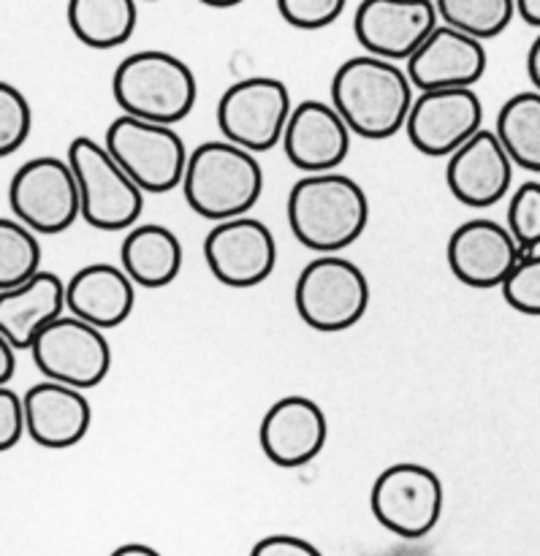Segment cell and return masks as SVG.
I'll use <instances>...</instances> for the list:
<instances>
[{
	"mask_svg": "<svg viewBox=\"0 0 540 556\" xmlns=\"http://www.w3.org/2000/svg\"><path fill=\"white\" fill-rule=\"evenodd\" d=\"M369 505L380 527L418 541L438 527L443 514V483L438 472L413 462L386 467L373 483Z\"/></svg>",
	"mask_w": 540,
	"mask_h": 556,
	"instance_id": "obj_11",
	"label": "cell"
},
{
	"mask_svg": "<svg viewBox=\"0 0 540 556\" xmlns=\"http://www.w3.org/2000/svg\"><path fill=\"white\" fill-rule=\"evenodd\" d=\"M199 3L210 5V9H234V5L244 3V0H199Z\"/></svg>",
	"mask_w": 540,
	"mask_h": 556,
	"instance_id": "obj_38",
	"label": "cell"
},
{
	"mask_svg": "<svg viewBox=\"0 0 540 556\" xmlns=\"http://www.w3.org/2000/svg\"><path fill=\"white\" fill-rule=\"evenodd\" d=\"M329 438L326 413L307 396H282L261 421V451L277 467H304L324 451Z\"/></svg>",
	"mask_w": 540,
	"mask_h": 556,
	"instance_id": "obj_18",
	"label": "cell"
},
{
	"mask_svg": "<svg viewBox=\"0 0 540 556\" xmlns=\"http://www.w3.org/2000/svg\"><path fill=\"white\" fill-rule=\"evenodd\" d=\"M16 351H20V348L11 345V342L0 334V386H9L11 378L16 375Z\"/></svg>",
	"mask_w": 540,
	"mask_h": 556,
	"instance_id": "obj_34",
	"label": "cell"
},
{
	"mask_svg": "<svg viewBox=\"0 0 540 556\" xmlns=\"http://www.w3.org/2000/svg\"><path fill=\"white\" fill-rule=\"evenodd\" d=\"M508 231L525 253L540 248V182H522L508 204Z\"/></svg>",
	"mask_w": 540,
	"mask_h": 556,
	"instance_id": "obj_28",
	"label": "cell"
},
{
	"mask_svg": "<svg viewBox=\"0 0 540 556\" xmlns=\"http://www.w3.org/2000/svg\"><path fill=\"white\" fill-rule=\"evenodd\" d=\"M348 0H277L282 20L297 30H324L335 25Z\"/></svg>",
	"mask_w": 540,
	"mask_h": 556,
	"instance_id": "obj_31",
	"label": "cell"
},
{
	"mask_svg": "<svg viewBox=\"0 0 540 556\" xmlns=\"http://www.w3.org/2000/svg\"><path fill=\"white\" fill-rule=\"evenodd\" d=\"M522 255H527L508 231V226L489 220V217H473L462 223L449 239L451 271L456 280L467 288L489 291V288H503L514 266Z\"/></svg>",
	"mask_w": 540,
	"mask_h": 556,
	"instance_id": "obj_15",
	"label": "cell"
},
{
	"mask_svg": "<svg viewBox=\"0 0 540 556\" xmlns=\"http://www.w3.org/2000/svg\"><path fill=\"white\" fill-rule=\"evenodd\" d=\"M9 206L16 220L36 233H63L81 217V190L74 166L54 155L22 163L9 185Z\"/></svg>",
	"mask_w": 540,
	"mask_h": 556,
	"instance_id": "obj_8",
	"label": "cell"
},
{
	"mask_svg": "<svg viewBox=\"0 0 540 556\" xmlns=\"http://www.w3.org/2000/svg\"><path fill=\"white\" fill-rule=\"evenodd\" d=\"M109 556H163V554L155 552L152 546H145V543H125V546L114 548Z\"/></svg>",
	"mask_w": 540,
	"mask_h": 556,
	"instance_id": "obj_37",
	"label": "cell"
},
{
	"mask_svg": "<svg viewBox=\"0 0 540 556\" xmlns=\"http://www.w3.org/2000/svg\"><path fill=\"white\" fill-rule=\"evenodd\" d=\"M435 5L443 25L470 33L481 41L508 30L516 16V0H435Z\"/></svg>",
	"mask_w": 540,
	"mask_h": 556,
	"instance_id": "obj_26",
	"label": "cell"
},
{
	"mask_svg": "<svg viewBox=\"0 0 540 556\" xmlns=\"http://www.w3.org/2000/svg\"><path fill=\"white\" fill-rule=\"evenodd\" d=\"M33 364L38 372L74 389H96L112 369V348L98 326L60 315L47 326L30 345Z\"/></svg>",
	"mask_w": 540,
	"mask_h": 556,
	"instance_id": "obj_10",
	"label": "cell"
},
{
	"mask_svg": "<svg viewBox=\"0 0 540 556\" xmlns=\"http://www.w3.org/2000/svg\"><path fill=\"white\" fill-rule=\"evenodd\" d=\"M351 134L335 103L307 98L297 103L288 117L282 150L291 166L304 174L335 172L351 152Z\"/></svg>",
	"mask_w": 540,
	"mask_h": 556,
	"instance_id": "obj_17",
	"label": "cell"
},
{
	"mask_svg": "<svg viewBox=\"0 0 540 556\" xmlns=\"http://www.w3.org/2000/svg\"><path fill=\"white\" fill-rule=\"evenodd\" d=\"M204 261L212 277L223 286H261L277 266L275 233L266 223L248 215L221 220L206 233Z\"/></svg>",
	"mask_w": 540,
	"mask_h": 556,
	"instance_id": "obj_13",
	"label": "cell"
},
{
	"mask_svg": "<svg viewBox=\"0 0 540 556\" xmlns=\"http://www.w3.org/2000/svg\"><path fill=\"white\" fill-rule=\"evenodd\" d=\"M516 14L530 27H540V0H516Z\"/></svg>",
	"mask_w": 540,
	"mask_h": 556,
	"instance_id": "obj_36",
	"label": "cell"
},
{
	"mask_svg": "<svg viewBox=\"0 0 540 556\" xmlns=\"http://www.w3.org/2000/svg\"><path fill=\"white\" fill-rule=\"evenodd\" d=\"M120 264L136 286L158 291L177 280L183 269V242L161 223L134 226L128 228L120 248Z\"/></svg>",
	"mask_w": 540,
	"mask_h": 556,
	"instance_id": "obj_23",
	"label": "cell"
},
{
	"mask_svg": "<svg viewBox=\"0 0 540 556\" xmlns=\"http://www.w3.org/2000/svg\"><path fill=\"white\" fill-rule=\"evenodd\" d=\"M65 307V282L41 269L22 286L0 291V334L20 351H30L33 340L58 320Z\"/></svg>",
	"mask_w": 540,
	"mask_h": 556,
	"instance_id": "obj_22",
	"label": "cell"
},
{
	"mask_svg": "<svg viewBox=\"0 0 540 556\" xmlns=\"http://www.w3.org/2000/svg\"><path fill=\"white\" fill-rule=\"evenodd\" d=\"M27 434L25 396L0 386V451H11Z\"/></svg>",
	"mask_w": 540,
	"mask_h": 556,
	"instance_id": "obj_32",
	"label": "cell"
},
{
	"mask_svg": "<svg viewBox=\"0 0 540 556\" xmlns=\"http://www.w3.org/2000/svg\"><path fill=\"white\" fill-rule=\"evenodd\" d=\"M183 193L190 210L206 220L242 217L264 193V168L255 152L234 141H204L190 152Z\"/></svg>",
	"mask_w": 540,
	"mask_h": 556,
	"instance_id": "obj_3",
	"label": "cell"
},
{
	"mask_svg": "<svg viewBox=\"0 0 540 556\" xmlns=\"http://www.w3.org/2000/svg\"><path fill=\"white\" fill-rule=\"evenodd\" d=\"M103 144L145 193L161 195L183 188L190 152L174 125L120 114L109 125Z\"/></svg>",
	"mask_w": 540,
	"mask_h": 556,
	"instance_id": "obj_7",
	"label": "cell"
},
{
	"mask_svg": "<svg viewBox=\"0 0 540 556\" xmlns=\"http://www.w3.org/2000/svg\"><path fill=\"white\" fill-rule=\"evenodd\" d=\"M484 128V103L473 87L424 90L407 117V139L422 155L451 157Z\"/></svg>",
	"mask_w": 540,
	"mask_h": 556,
	"instance_id": "obj_12",
	"label": "cell"
},
{
	"mask_svg": "<svg viewBox=\"0 0 540 556\" xmlns=\"http://www.w3.org/2000/svg\"><path fill=\"white\" fill-rule=\"evenodd\" d=\"M487 47L481 38L451 25H438L407 60V76L418 90L473 87L487 74Z\"/></svg>",
	"mask_w": 540,
	"mask_h": 556,
	"instance_id": "obj_19",
	"label": "cell"
},
{
	"mask_svg": "<svg viewBox=\"0 0 540 556\" xmlns=\"http://www.w3.org/2000/svg\"><path fill=\"white\" fill-rule=\"evenodd\" d=\"M65 157L79 179L81 220L98 231L134 228L145 210V190L120 166L109 147L90 136H76Z\"/></svg>",
	"mask_w": 540,
	"mask_h": 556,
	"instance_id": "obj_5",
	"label": "cell"
},
{
	"mask_svg": "<svg viewBox=\"0 0 540 556\" xmlns=\"http://www.w3.org/2000/svg\"><path fill=\"white\" fill-rule=\"evenodd\" d=\"M65 302L71 315L98 326V329H117L130 318L136 307V282L123 266L90 264L81 266L65 282Z\"/></svg>",
	"mask_w": 540,
	"mask_h": 556,
	"instance_id": "obj_21",
	"label": "cell"
},
{
	"mask_svg": "<svg viewBox=\"0 0 540 556\" xmlns=\"http://www.w3.org/2000/svg\"><path fill=\"white\" fill-rule=\"evenodd\" d=\"M139 0H68V27L90 49H117L134 36Z\"/></svg>",
	"mask_w": 540,
	"mask_h": 556,
	"instance_id": "obj_24",
	"label": "cell"
},
{
	"mask_svg": "<svg viewBox=\"0 0 540 556\" xmlns=\"http://www.w3.org/2000/svg\"><path fill=\"white\" fill-rule=\"evenodd\" d=\"M503 299L508 307H514L516 313L532 315L540 318V253H527L522 255L519 264L514 266V271L508 275V280L503 282Z\"/></svg>",
	"mask_w": 540,
	"mask_h": 556,
	"instance_id": "obj_30",
	"label": "cell"
},
{
	"mask_svg": "<svg viewBox=\"0 0 540 556\" xmlns=\"http://www.w3.org/2000/svg\"><path fill=\"white\" fill-rule=\"evenodd\" d=\"M514 157L500 141L498 130L481 128L449 157L445 182L460 204L487 210L503 201L514 185Z\"/></svg>",
	"mask_w": 540,
	"mask_h": 556,
	"instance_id": "obj_16",
	"label": "cell"
},
{
	"mask_svg": "<svg viewBox=\"0 0 540 556\" xmlns=\"http://www.w3.org/2000/svg\"><path fill=\"white\" fill-rule=\"evenodd\" d=\"M288 226L313 253H342L362 239L369 199L362 185L340 172L307 174L288 193Z\"/></svg>",
	"mask_w": 540,
	"mask_h": 556,
	"instance_id": "obj_2",
	"label": "cell"
},
{
	"mask_svg": "<svg viewBox=\"0 0 540 556\" xmlns=\"http://www.w3.org/2000/svg\"><path fill=\"white\" fill-rule=\"evenodd\" d=\"M527 76L536 85V90H540V33L536 41L530 43V52H527Z\"/></svg>",
	"mask_w": 540,
	"mask_h": 556,
	"instance_id": "obj_35",
	"label": "cell"
},
{
	"mask_svg": "<svg viewBox=\"0 0 540 556\" xmlns=\"http://www.w3.org/2000/svg\"><path fill=\"white\" fill-rule=\"evenodd\" d=\"M494 130L516 166L540 174V90L508 98L500 109Z\"/></svg>",
	"mask_w": 540,
	"mask_h": 556,
	"instance_id": "obj_25",
	"label": "cell"
},
{
	"mask_svg": "<svg viewBox=\"0 0 540 556\" xmlns=\"http://www.w3.org/2000/svg\"><path fill=\"white\" fill-rule=\"evenodd\" d=\"M293 112L291 90L275 76H248L228 87L217 101V125L223 139L250 152H266L282 144Z\"/></svg>",
	"mask_w": 540,
	"mask_h": 556,
	"instance_id": "obj_9",
	"label": "cell"
},
{
	"mask_svg": "<svg viewBox=\"0 0 540 556\" xmlns=\"http://www.w3.org/2000/svg\"><path fill=\"white\" fill-rule=\"evenodd\" d=\"M407 68L378 54L346 60L331 79V103L346 117L348 128L362 139H391L407 125L413 96Z\"/></svg>",
	"mask_w": 540,
	"mask_h": 556,
	"instance_id": "obj_1",
	"label": "cell"
},
{
	"mask_svg": "<svg viewBox=\"0 0 540 556\" xmlns=\"http://www.w3.org/2000/svg\"><path fill=\"white\" fill-rule=\"evenodd\" d=\"M250 556H324L313 543L297 535H269L253 546Z\"/></svg>",
	"mask_w": 540,
	"mask_h": 556,
	"instance_id": "obj_33",
	"label": "cell"
},
{
	"mask_svg": "<svg viewBox=\"0 0 540 556\" xmlns=\"http://www.w3.org/2000/svg\"><path fill=\"white\" fill-rule=\"evenodd\" d=\"M33 130V112L27 98L14 85H0V155H11L27 141Z\"/></svg>",
	"mask_w": 540,
	"mask_h": 556,
	"instance_id": "obj_29",
	"label": "cell"
},
{
	"mask_svg": "<svg viewBox=\"0 0 540 556\" xmlns=\"http://www.w3.org/2000/svg\"><path fill=\"white\" fill-rule=\"evenodd\" d=\"M41 271L38 233L16 217L0 220V291L22 286Z\"/></svg>",
	"mask_w": 540,
	"mask_h": 556,
	"instance_id": "obj_27",
	"label": "cell"
},
{
	"mask_svg": "<svg viewBox=\"0 0 540 556\" xmlns=\"http://www.w3.org/2000/svg\"><path fill=\"white\" fill-rule=\"evenodd\" d=\"M25 410L27 434L33 443L49 451H63L81 443L92 421L90 402L81 389L49 378L27 389Z\"/></svg>",
	"mask_w": 540,
	"mask_h": 556,
	"instance_id": "obj_20",
	"label": "cell"
},
{
	"mask_svg": "<svg viewBox=\"0 0 540 556\" xmlns=\"http://www.w3.org/2000/svg\"><path fill=\"white\" fill-rule=\"evenodd\" d=\"M293 304L310 329L324 334L346 331L367 315L369 280L342 255H318L299 271Z\"/></svg>",
	"mask_w": 540,
	"mask_h": 556,
	"instance_id": "obj_6",
	"label": "cell"
},
{
	"mask_svg": "<svg viewBox=\"0 0 540 556\" xmlns=\"http://www.w3.org/2000/svg\"><path fill=\"white\" fill-rule=\"evenodd\" d=\"M112 96L123 114L177 125L199 98V81L185 60L163 49L134 52L114 68Z\"/></svg>",
	"mask_w": 540,
	"mask_h": 556,
	"instance_id": "obj_4",
	"label": "cell"
},
{
	"mask_svg": "<svg viewBox=\"0 0 540 556\" xmlns=\"http://www.w3.org/2000/svg\"><path fill=\"white\" fill-rule=\"evenodd\" d=\"M147 3H158V0H147Z\"/></svg>",
	"mask_w": 540,
	"mask_h": 556,
	"instance_id": "obj_39",
	"label": "cell"
},
{
	"mask_svg": "<svg viewBox=\"0 0 540 556\" xmlns=\"http://www.w3.org/2000/svg\"><path fill=\"white\" fill-rule=\"evenodd\" d=\"M435 0H362L353 14V33L367 54L411 60L438 27Z\"/></svg>",
	"mask_w": 540,
	"mask_h": 556,
	"instance_id": "obj_14",
	"label": "cell"
}]
</instances>
